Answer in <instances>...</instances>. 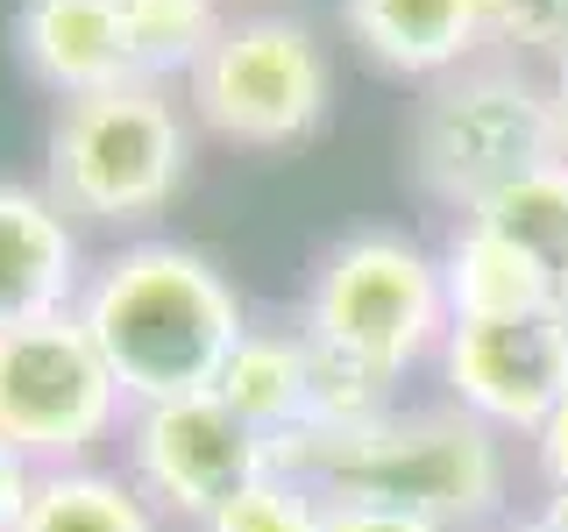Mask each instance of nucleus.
<instances>
[{
    "mask_svg": "<svg viewBox=\"0 0 568 532\" xmlns=\"http://www.w3.org/2000/svg\"><path fill=\"white\" fill-rule=\"evenodd\" d=\"M192 114L213 135L248 142V150H284L313 135L334 100V64L320 35L292 14H242L221 29V43L192 71Z\"/></svg>",
    "mask_w": 568,
    "mask_h": 532,
    "instance_id": "obj_7",
    "label": "nucleus"
},
{
    "mask_svg": "<svg viewBox=\"0 0 568 532\" xmlns=\"http://www.w3.org/2000/svg\"><path fill=\"white\" fill-rule=\"evenodd\" d=\"M22 532H156V504L106 469H43Z\"/></svg>",
    "mask_w": 568,
    "mask_h": 532,
    "instance_id": "obj_15",
    "label": "nucleus"
},
{
    "mask_svg": "<svg viewBox=\"0 0 568 532\" xmlns=\"http://www.w3.org/2000/svg\"><path fill=\"white\" fill-rule=\"evenodd\" d=\"M327 532H448L419 511H398V504H355V497H327Z\"/></svg>",
    "mask_w": 568,
    "mask_h": 532,
    "instance_id": "obj_20",
    "label": "nucleus"
},
{
    "mask_svg": "<svg viewBox=\"0 0 568 532\" xmlns=\"http://www.w3.org/2000/svg\"><path fill=\"white\" fill-rule=\"evenodd\" d=\"M192 135L156 79H121L106 93L58 100L50 121V200L79 221L135 227L185 185Z\"/></svg>",
    "mask_w": 568,
    "mask_h": 532,
    "instance_id": "obj_4",
    "label": "nucleus"
},
{
    "mask_svg": "<svg viewBox=\"0 0 568 532\" xmlns=\"http://www.w3.org/2000/svg\"><path fill=\"white\" fill-rule=\"evenodd\" d=\"M484 43H505L511 58H568V0H484Z\"/></svg>",
    "mask_w": 568,
    "mask_h": 532,
    "instance_id": "obj_19",
    "label": "nucleus"
},
{
    "mask_svg": "<svg viewBox=\"0 0 568 532\" xmlns=\"http://www.w3.org/2000/svg\"><path fill=\"white\" fill-rule=\"evenodd\" d=\"M79 291H85V263H79L71 213L50 192L0 177V334L71 313Z\"/></svg>",
    "mask_w": 568,
    "mask_h": 532,
    "instance_id": "obj_10",
    "label": "nucleus"
},
{
    "mask_svg": "<svg viewBox=\"0 0 568 532\" xmlns=\"http://www.w3.org/2000/svg\"><path fill=\"white\" fill-rule=\"evenodd\" d=\"M532 519H540L547 532H568V490H547V504L532 511Z\"/></svg>",
    "mask_w": 568,
    "mask_h": 532,
    "instance_id": "obj_23",
    "label": "nucleus"
},
{
    "mask_svg": "<svg viewBox=\"0 0 568 532\" xmlns=\"http://www.w3.org/2000/svg\"><path fill=\"white\" fill-rule=\"evenodd\" d=\"M36 461H22L0 440V532H22V519H29V497H36Z\"/></svg>",
    "mask_w": 568,
    "mask_h": 532,
    "instance_id": "obj_21",
    "label": "nucleus"
},
{
    "mask_svg": "<svg viewBox=\"0 0 568 532\" xmlns=\"http://www.w3.org/2000/svg\"><path fill=\"white\" fill-rule=\"evenodd\" d=\"M363 58L405 79H448L484 50V0H342Z\"/></svg>",
    "mask_w": 568,
    "mask_h": 532,
    "instance_id": "obj_12",
    "label": "nucleus"
},
{
    "mask_svg": "<svg viewBox=\"0 0 568 532\" xmlns=\"http://www.w3.org/2000/svg\"><path fill=\"white\" fill-rule=\"evenodd\" d=\"M532 461H540L547 490H568V390H561L555 412L540 419V433H532Z\"/></svg>",
    "mask_w": 568,
    "mask_h": 532,
    "instance_id": "obj_22",
    "label": "nucleus"
},
{
    "mask_svg": "<svg viewBox=\"0 0 568 532\" xmlns=\"http://www.w3.org/2000/svg\"><path fill=\"white\" fill-rule=\"evenodd\" d=\"M213 390L263 440L298 433V426H313V341L298 327H248Z\"/></svg>",
    "mask_w": 568,
    "mask_h": 532,
    "instance_id": "obj_14",
    "label": "nucleus"
},
{
    "mask_svg": "<svg viewBox=\"0 0 568 532\" xmlns=\"http://www.w3.org/2000/svg\"><path fill=\"white\" fill-rule=\"evenodd\" d=\"M448 327L455 313L448 284H440V256H426L419 242L390 235V227H363V235L334 242L306 284V313H298V334L327 362H348L390 390L405 383V369L440 355Z\"/></svg>",
    "mask_w": 568,
    "mask_h": 532,
    "instance_id": "obj_3",
    "label": "nucleus"
},
{
    "mask_svg": "<svg viewBox=\"0 0 568 532\" xmlns=\"http://www.w3.org/2000/svg\"><path fill=\"white\" fill-rule=\"evenodd\" d=\"M79 319L114 369L129 412L213 390L248 334L235 284L185 242H135L106 256L79 291Z\"/></svg>",
    "mask_w": 568,
    "mask_h": 532,
    "instance_id": "obj_1",
    "label": "nucleus"
},
{
    "mask_svg": "<svg viewBox=\"0 0 568 532\" xmlns=\"http://www.w3.org/2000/svg\"><path fill=\"white\" fill-rule=\"evenodd\" d=\"M306 483H320L327 497H355V504L419 511L448 532H476L505 511L511 461L505 433H490L462 405H419V412L390 405L355 433H320Z\"/></svg>",
    "mask_w": 568,
    "mask_h": 532,
    "instance_id": "obj_2",
    "label": "nucleus"
},
{
    "mask_svg": "<svg viewBox=\"0 0 568 532\" xmlns=\"http://www.w3.org/2000/svg\"><path fill=\"white\" fill-rule=\"evenodd\" d=\"M14 58L58 100L106 93V85L135 79L121 0H22L14 8Z\"/></svg>",
    "mask_w": 568,
    "mask_h": 532,
    "instance_id": "obj_11",
    "label": "nucleus"
},
{
    "mask_svg": "<svg viewBox=\"0 0 568 532\" xmlns=\"http://www.w3.org/2000/svg\"><path fill=\"white\" fill-rule=\"evenodd\" d=\"M440 383H448V405L484 419L490 433L532 440L568 390V334L555 313L455 319L440 341Z\"/></svg>",
    "mask_w": 568,
    "mask_h": 532,
    "instance_id": "obj_9",
    "label": "nucleus"
},
{
    "mask_svg": "<svg viewBox=\"0 0 568 532\" xmlns=\"http://www.w3.org/2000/svg\"><path fill=\"white\" fill-rule=\"evenodd\" d=\"M200 532H327V490L306 483V475L271 469L263 483L227 497Z\"/></svg>",
    "mask_w": 568,
    "mask_h": 532,
    "instance_id": "obj_18",
    "label": "nucleus"
},
{
    "mask_svg": "<svg viewBox=\"0 0 568 532\" xmlns=\"http://www.w3.org/2000/svg\"><path fill=\"white\" fill-rule=\"evenodd\" d=\"M129 412L79 306L0 334V440L36 469H79Z\"/></svg>",
    "mask_w": 568,
    "mask_h": 532,
    "instance_id": "obj_6",
    "label": "nucleus"
},
{
    "mask_svg": "<svg viewBox=\"0 0 568 532\" xmlns=\"http://www.w3.org/2000/svg\"><path fill=\"white\" fill-rule=\"evenodd\" d=\"M271 475V440L221 405V390L129 412V483L171 519L206 525L227 497Z\"/></svg>",
    "mask_w": 568,
    "mask_h": 532,
    "instance_id": "obj_8",
    "label": "nucleus"
},
{
    "mask_svg": "<svg viewBox=\"0 0 568 532\" xmlns=\"http://www.w3.org/2000/svg\"><path fill=\"white\" fill-rule=\"evenodd\" d=\"M440 284H448L455 319H519V313H555L561 277L532 263L519 242H505L490 221L462 213L448 248H440Z\"/></svg>",
    "mask_w": 568,
    "mask_h": 532,
    "instance_id": "obj_13",
    "label": "nucleus"
},
{
    "mask_svg": "<svg viewBox=\"0 0 568 532\" xmlns=\"http://www.w3.org/2000/svg\"><path fill=\"white\" fill-rule=\"evenodd\" d=\"M555 319H561V334H568V277H561V298H555Z\"/></svg>",
    "mask_w": 568,
    "mask_h": 532,
    "instance_id": "obj_25",
    "label": "nucleus"
},
{
    "mask_svg": "<svg viewBox=\"0 0 568 532\" xmlns=\"http://www.w3.org/2000/svg\"><path fill=\"white\" fill-rule=\"evenodd\" d=\"M497 532H547L540 519H519V525H497Z\"/></svg>",
    "mask_w": 568,
    "mask_h": 532,
    "instance_id": "obj_26",
    "label": "nucleus"
},
{
    "mask_svg": "<svg viewBox=\"0 0 568 532\" xmlns=\"http://www.w3.org/2000/svg\"><path fill=\"white\" fill-rule=\"evenodd\" d=\"M476 221H490L505 242H519L532 263H547L555 277H568V156H547L526 177H511L505 192H490L476 206Z\"/></svg>",
    "mask_w": 568,
    "mask_h": 532,
    "instance_id": "obj_17",
    "label": "nucleus"
},
{
    "mask_svg": "<svg viewBox=\"0 0 568 532\" xmlns=\"http://www.w3.org/2000/svg\"><path fill=\"white\" fill-rule=\"evenodd\" d=\"M121 29L135 50V79H178V71H200V58L221 43L227 14L221 0H121Z\"/></svg>",
    "mask_w": 568,
    "mask_h": 532,
    "instance_id": "obj_16",
    "label": "nucleus"
},
{
    "mask_svg": "<svg viewBox=\"0 0 568 532\" xmlns=\"http://www.w3.org/2000/svg\"><path fill=\"white\" fill-rule=\"evenodd\" d=\"M547 156H568L561 114L555 93L519 64H462L426 85L413 114V177L455 213H476Z\"/></svg>",
    "mask_w": 568,
    "mask_h": 532,
    "instance_id": "obj_5",
    "label": "nucleus"
},
{
    "mask_svg": "<svg viewBox=\"0 0 568 532\" xmlns=\"http://www.w3.org/2000/svg\"><path fill=\"white\" fill-rule=\"evenodd\" d=\"M547 93H555V114H561V142H568V58L555 64V79H547Z\"/></svg>",
    "mask_w": 568,
    "mask_h": 532,
    "instance_id": "obj_24",
    "label": "nucleus"
}]
</instances>
